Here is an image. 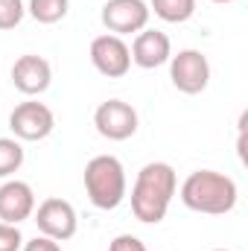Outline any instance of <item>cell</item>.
<instances>
[{
  "instance_id": "obj_1",
  "label": "cell",
  "mask_w": 248,
  "mask_h": 251,
  "mask_svg": "<svg viewBox=\"0 0 248 251\" xmlns=\"http://www.w3.org/2000/svg\"><path fill=\"white\" fill-rule=\"evenodd\" d=\"M175 187H178V178H175V170L170 164H164V161L146 164L137 173V181L131 187V210H134V216L140 222H146V225H158L170 210Z\"/></svg>"
},
{
  "instance_id": "obj_2",
  "label": "cell",
  "mask_w": 248,
  "mask_h": 251,
  "mask_svg": "<svg viewBox=\"0 0 248 251\" xmlns=\"http://www.w3.org/2000/svg\"><path fill=\"white\" fill-rule=\"evenodd\" d=\"M237 196L240 193L234 178L216 170H196L181 184V201L196 213H210V216L231 213L237 207Z\"/></svg>"
},
{
  "instance_id": "obj_3",
  "label": "cell",
  "mask_w": 248,
  "mask_h": 251,
  "mask_svg": "<svg viewBox=\"0 0 248 251\" xmlns=\"http://www.w3.org/2000/svg\"><path fill=\"white\" fill-rule=\"evenodd\" d=\"M85 193L94 207L114 210L125 199V170L114 155H97L85 167Z\"/></svg>"
},
{
  "instance_id": "obj_4",
  "label": "cell",
  "mask_w": 248,
  "mask_h": 251,
  "mask_svg": "<svg viewBox=\"0 0 248 251\" xmlns=\"http://www.w3.org/2000/svg\"><path fill=\"white\" fill-rule=\"evenodd\" d=\"M170 79L181 94H201L210 82V62L198 50H181L178 56H170Z\"/></svg>"
},
{
  "instance_id": "obj_5",
  "label": "cell",
  "mask_w": 248,
  "mask_h": 251,
  "mask_svg": "<svg viewBox=\"0 0 248 251\" xmlns=\"http://www.w3.org/2000/svg\"><path fill=\"white\" fill-rule=\"evenodd\" d=\"M9 128L18 140H44L56 128V117L44 102H21L9 114Z\"/></svg>"
},
{
  "instance_id": "obj_6",
  "label": "cell",
  "mask_w": 248,
  "mask_h": 251,
  "mask_svg": "<svg viewBox=\"0 0 248 251\" xmlns=\"http://www.w3.org/2000/svg\"><path fill=\"white\" fill-rule=\"evenodd\" d=\"M102 24L111 35H128L140 32L149 24V6L143 0H108L102 6Z\"/></svg>"
},
{
  "instance_id": "obj_7",
  "label": "cell",
  "mask_w": 248,
  "mask_h": 251,
  "mask_svg": "<svg viewBox=\"0 0 248 251\" xmlns=\"http://www.w3.org/2000/svg\"><path fill=\"white\" fill-rule=\"evenodd\" d=\"M35 225L44 237L62 243V240H70L76 234V210L70 201L64 199H44L38 204V213H35Z\"/></svg>"
},
{
  "instance_id": "obj_8",
  "label": "cell",
  "mask_w": 248,
  "mask_h": 251,
  "mask_svg": "<svg viewBox=\"0 0 248 251\" xmlns=\"http://www.w3.org/2000/svg\"><path fill=\"white\" fill-rule=\"evenodd\" d=\"M94 126L108 140H128L137 131V111L123 100H108L97 108Z\"/></svg>"
},
{
  "instance_id": "obj_9",
  "label": "cell",
  "mask_w": 248,
  "mask_h": 251,
  "mask_svg": "<svg viewBox=\"0 0 248 251\" xmlns=\"http://www.w3.org/2000/svg\"><path fill=\"white\" fill-rule=\"evenodd\" d=\"M91 62L102 76L120 79L131 67V53L120 35H99L91 41Z\"/></svg>"
},
{
  "instance_id": "obj_10",
  "label": "cell",
  "mask_w": 248,
  "mask_h": 251,
  "mask_svg": "<svg viewBox=\"0 0 248 251\" xmlns=\"http://www.w3.org/2000/svg\"><path fill=\"white\" fill-rule=\"evenodd\" d=\"M12 82L21 94L26 97H38L50 88L53 82V67L47 59L41 56H21L18 62L12 64Z\"/></svg>"
},
{
  "instance_id": "obj_11",
  "label": "cell",
  "mask_w": 248,
  "mask_h": 251,
  "mask_svg": "<svg viewBox=\"0 0 248 251\" xmlns=\"http://www.w3.org/2000/svg\"><path fill=\"white\" fill-rule=\"evenodd\" d=\"M128 53H131V62L137 64V67L155 70V67H161V64L170 62L173 44H170V38H167L164 32H158V29H140Z\"/></svg>"
},
{
  "instance_id": "obj_12",
  "label": "cell",
  "mask_w": 248,
  "mask_h": 251,
  "mask_svg": "<svg viewBox=\"0 0 248 251\" xmlns=\"http://www.w3.org/2000/svg\"><path fill=\"white\" fill-rule=\"evenodd\" d=\"M35 210V193L26 181H6L0 184V222L18 225L29 219Z\"/></svg>"
},
{
  "instance_id": "obj_13",
  "label": "cell",
  "mask_w": 248,
  "mask_h": 251,
  "mask_svg": "<svg viewBox=\"0 0 248 251\" xmlns=\"http://www.w3.org/2000/svg\"><path fill=\"white\" fill-rule=\"evenodd\" d=\"M152 9L167 24H184V21L193 18V12H196V0H152Z\"/></svg>"
},
{
  "instance_id": "obj_14",
  "label": "cell",
  "mask_w": 248,
  "mask_h": 251,
  "mask_svg": "<svg viewBox=\"0 0 248 251\" xmlns=\"http://www.w3.org/2000/svg\"><path fill=\"white\" fill-rule=\"evenodd\" d=\"M67 6H70V0H29L26 9L38 24H59L67 15Z\"/></svg>"
},
{
  "instance_id": "obj_15",
  "label": "cell",
  "mask_w": 248,
  "mask_h": 251,
  "mask_svg": "<svg viewBox=\"0 0 248 251\" xmlns=\"http://www.w3.org/2000/svg\"><path fill=\"white\" fill-rule=\"evenodd\" d=\"M24 164V146L12 137H0V178H9Z\"/></svg>"
},
{
  "instance_id": "obj_16",
  "label": "cell",
  "mask_w": 248,
  "mask_h": 251,
  "mask_svg": "<svg viewBox=\"0 0 248 251\" xmlns=\"http://www.w3.org/2000/svg\"><path fill=\"white\" fill-rule=\"evenodd\" d=\"M24 0H0V29H15L24 21Z\"/></svg>"
},
{
  "instance_id": "obj_17",
  "label": "cell",
  "mask_w": 248,
  "mask_h": 251,
  "mask_svg": "<svg viewBox=\"0 0 248 251\" xmlns=\"http://www.w3.org/2000/svg\"><path fill=\"white\" fill-rule=\"evenodd\" d=\"M21 246H24V237H21L18 225L0 222V251H21Z\"/></svg>"
},
{
  "instance_id": "obj_18",
  "label": "cell",
  "mask_w": 248,
  "mask_h": 251,
  "mask_svg": "<svg viewBox=\"0 0 248 251\" xmlns=\"http://www.w3.org/2000/svg\"><path fill=\"white\" fill-rule=\"evenodd\" d=\"M108 251H149L137 237H131V234H120V237H114L111 240V249Z\"/></svg>"
},
{
  "instance_id": "obj_19",
  "label": "cell",
  "mask_w": 248,
  "mask_h": 251,
  "mask_svg": "<svg viewBox=\"0 0 248 251\" xmlns=\"http://www.w3.org/2000/svg\"><path fill=\"white\" fill-rule=\"evenodd\" d=\"M24 251H62L59 249V243L56 240H50V237H35V240H29L26 246H24Z\"/></svg>"
},
{
  "instance_id": "obj_20",
  "label": "cell",
  "mask_w": 248,
  "mask_h": 251,
  "mask_svg": "<svg viewBox=\"0 0 248 251\" xmlns=\"http://www.w3.org/2000/svg\"><path fill=\"white\" fill-rule=\"evenodd\" d=\"M213 3H219V6H222V3H234V0H213Z\"/></svg>"
},
{
  "instance_id": "obj_21",
  "label": "cell",
  "mask_w": 248,
  "mask_h": 251,
  "mask_svg": "<svg viewBox=\"0 0 248 251\" xmlns=\"http://www.w3.org/2000/svg\"><path fill=\"white\" fill-rule=\"evenodd\" d=\"M213 251H228V249H213Z\"/></svg>"
}]
</instances>
